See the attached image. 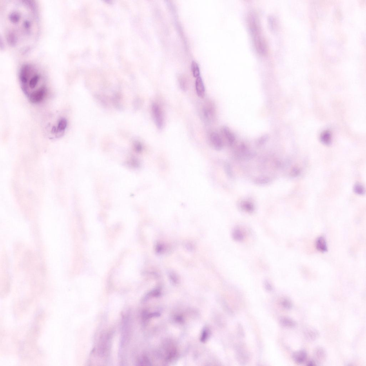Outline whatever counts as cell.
<instances>
[{"label":"cell","mask_w":366,"mask_h":366,"mask_svg":"<svg viewBox=\"0 0 366 366\" xmlns=\"http://www.w3.org/2000/svg\"><path fill=\"white\" fill-rule=\"evenodd\" d=\"M135 147L136 150L138 152H140L141 151L142 147L141 145L139 144V143H138L137 144H136Z\"/></svg>","instance_id":"484cf974"},{"label":"cell","mask_w":366,"mask_h":366,"mask_svg":"<svg viewBox=\"0 0 366 366\" xmlns=\"http://www.w3.org/2000/svg\"><path fill=\"white\" fill-rule=\"evenodd\" d=\"M269 136L268 135L266 134L262 136L257 140L256 145L258 146H261L264 145L267 140L269 139Z\"/></svg>","instance_id":"ffe728a7"},{"label":"cell","mask_w":366,"mask_h":366,"mask_svg":"<svg viewBox=\"0 0 366 366\" xmlns=\"http://www.w3.org/2000/svg\"><path fill=\"white\" fill-rule=\"evenodd\" d=\"M19 79L22 91L32 103L39 104L45 99L48 94L46 79L36 67L23 65L19 71Z\"/></svg>","instance_id":"7a4b0ae2"},{"label":"cell","mask_w":366,"mask_h":366,"mask_svg":"<svg viewBox=\"0 0 366 366\" xmlns=\"http://www.w3.org/2000/svg\"><path fill=\"white\" fill-rule=\"evenodd\" d=\"M240 206L243 210L248 213H252L255 209V207L253 203L246 201L241 203Z\"/></svg>","instance_id":"4fadbf2b"},{"label":"cell","mask_w":366,"mask_h":366,"mask_svg":"<svg viewBox=\"0 0 366 366\" xmlns=\"http://www.w3.org/2000/svg\"><path fill=\"white\" fill-rule=\"evenodd\" d=\"M314 361L312 360H310L307 363V366H315L316 365Z\"/></svg>","instance_id":"f1b7e54d"},{"label":"cell","mask_w":366,"mask_h":366,"mask_svg":"<svg viewBox=\"0 0 366 366\" xmlns=\"http://www.w3.org/2000/svg\"><path fill=\"white\" fill-rule=\"evenodd\" d=\"M202 114L205 121L210 123L214 121L215 116V110L213 102L207 101L205 103L202 108Z\"/></svg>","instance_id":"3957f363"},{"label":"cell","mask_w":366,"mask_h":366,"mask_svg":"<svg viewBox=\"0 0 366 366\" xmlns=\"http://www.w3.org/2000/svg\"><path fill=\"white\" fill-rule=\"evenodd\" d=\"M191 69L194 77H197L200 76V68L197 62L193 61L191 63Z\"/></svg>","instance_id":"ac0fdd59"},{"label":"cell","mask_w":366,"mask_h":366,"mask_svg":"<svg viewBox=\"0 0 366 366\" xmlns=\"http://www.w3.org/2000/svg\"><path fill=\"white\" fill-rule=\"evenodd\" d=\"M131 166L134 167L138 166L139 165V163L135 159H132L131 160L130 162L129 163Z\"/></svg>","instance_id":"d4e9b609"},{"label":"cell","mask_w":366,"mask_h":366,"mask_svg":"<svg viewBox=\"0 0 366 366\" xmlns=\"http://www.w3.org/2000/svg\"><path fill=\"white\" fill-rule=\"evenodd\" d=\"M1 6V24L4 38L10 46L27 50L39 37V14L28 1H6Z\"/></svg>","instance_id":"6da1fadb"},{"label":"cell","mask_w":366,"mask_h":366,"mask_svg":"<svg viewBox=\"0 0 366 366\" xmlns=\"http://www.w3.org/2000/svg\"><path fill=\"white\" fill-rule=\"evenodd\" d=\"M222 131L229 144L231 145H233L235 143V137L228 127L226 126H223L222 128Z\"/></svg>","instance_id":"30bf717a"},{"label":"cell","mask_w":366,"mask_h":366,"mask_svg":"<svg viewBox=\"0 0 366 366\" xmlns=\"http://www.w3.org/2000/svg\"><path fill=\"white\" fill-rule=\"evenodd\" d=\"M320 140L323 144H329L331 141V135L329 131H326L321 134Z\"/></svg>","instance_id":"9a60e30c"},{"label":"cell","mask_w":366,"mask_h":366,"mask_svg":"<svg viewBox=\"0 0 366 366\" xmlns=\"http://www.w3.org/2000/svg\"><path fill=\"white\" fill-rule=\"evenodd\" d=\"M234 239L236 241H242L244 238V234L239 229L236 228L234 230L233 233Z\"/></svg>","instance_id":"e0dca14e"},{"label":"cell","mask_w":366,"mask_h":366,"mask_svg":"<svg viewBox=\"0 0 366 366\" xmlns=\"http://www.w3.org/2000/svg\"><path fill=\"white\" fill-rule=\"evenodd\" d=\"M254 182L255 184L258 185H265L270 182V179L267 177H258L255 178Z\"/></svg>","instance_id":"2e32d148"},{"label":"cell","mask_w":366,"mask_h":366,"mask_svg":"<svg viewBox=\"0 0 366 366\" xmlns=\"http://www.w3.org/2000/svg\"><path fill=\"white\" fill-rule=\"evenodd\" d=\"M281 304L285 309H289L292 307V303L291 300L287 299H284L281 301Z\"/></svg>","instance_id":"44dd1931"},{"label":"cell","mask_w":366,"mask_h":366,"mask_svg":"<svg viewBox=\"0 0 366 366\" xmlns=\"http://www.w3.org/2000/svg\"><path fill=\"white\" fill-rule=\"evenodd\" d=\"M316 247L318 251L324 253L327 251V242L324 238L321 236L318 238L316 240Z\"/></svg>","instance_id":"8fae6325"},{"label":"cell","mask_w":366,"mask_h":366,"mask_svg":"<svg viewBox=\"0 0 366 366\" xmlns=\"http://www.w3.org/2000/svg\"><path fill=\"white\" fill-rule=\"evenodd\" d=\"M307 352L303 350H299L295 352L293 356L294 360L298 364L304 363L307 360Z\"/></svg>","instance_id":"9c48e42d"},{"label":"cell","mask_w":366,"mask_h":366,"mask_svg":"<svg viewBox=\"0 0 366 366\" xmlns=\"http://www.w3.org/2000/svg\"><path fill=\"white\" fill-rule=\"evenodd\" d=\"M265 287L267 291H271L272 289L271 286L267 282L265 283Z\"/></svg>","instance_id":"83f0119b"},{"label":"cell","mask_w":366,"mask_h":366,"mask_svg":"<svg viewBox=\"0 0 366 366\" xmlns=\"http://www.w3.org/2000/svg\"><path fill=\"white\" fill-rule=\"evenodd\" d=\"M68 126V121L66 118L62 117L58 120L57 125L52 128V132L57 135L64 133Z\"/></svg>","instance_id":"8992f818"},{"label":"cell","mask_w":366,"mask_h":366,"mask_svg":"<svg viewBox=\"0 0 366 366\" xmlns=\"http://www.w3.org/2000/svg\"><path fill=\"white\" fill-rule=\"evenodd\" d=\"M314 356L317 362L319 363H323L326 359V352L323 348L318 347L314 350Z\"/></svg>","instance_id":"52a82bcc"},{"label":"cell","mask_w":366,"mask_h":366,"mask_svg":"<svg viewBox=\"0 0 366 366\" xmlns=\"http://www.w3.org/2000/svg\"><path fill=\"white\" fill-rule=\"evenodd\" d=\"M196 93L198 97L204 98L205 95V90L202 79L200 76L197 78L195 82Z\"/></svg>","instance_id":"ba28073f"},{"label":"cell","mask_w":366,"mask_h":366,"mask_svg":"<svg viewBox=\"0 0 366 366\" xmlns=\"http://www.w3.org/2000/svg\"><path fill=\"white\" fill-rule=\"evenodd\" d=\"M354 189L355 192L359 195H363L365 192L364 187L360 184H356L355 185Z\"/></svg>","instance_id":"d6986e66"},{"label":"cell","mask_w":366,"mask_h":366,"mask_svg":"<svg viewBox=\"0 0 366 366\" xmlns=\"http://www.w3.org/2000/svg\"><path fill=\"white\" fill-rule=\"evenodd\" d=\"M280 323L283 327L288 328H294L296 326V323L291 319L287 317H283L280 319Z\"/></svg>","instance_id":"7c38bea8"},{"label":"cell","mask_w":366,"mask_h":366,"mask_svg":"<svg viewBox=\"0 0 366 366\" xmlns=\"http://www.w3.org/2000/svg\"><path fill=\"white\" fill-rule=\"evenodd\" d=\"M224 169L227 175L229 177L232 178L233 177V173L232 171L231 166L229 164L226 163L225 164Z\"/></svg>","instance_id":"7402d4cb"},{"label":"cell","mask_w":366,"mask_h":366,"mask_svg":"<svg viewBox=\"0 0 366 366\" xmlns=\"http://www.w3.org/2000/svg\"><path fill=\"white\" fill-rule=\"evenodd\" d=\"M209 335V331L208 329H205L203 330L202 332L201 341L202 342H205L208 338Z\"/></svg>","instance_id":"603a6c76"},{"label":"cell","mask_w":366,"mask_h":366,"mask_svg":"<svg viewBox=\"0 0 366 366\" xmlns=\"http://www.w3.org/2000/svg\"><path fill=\"white\" fill-rule=\"evenodd\" d=\"M150 363L149 362L148 359H147L146 357H144V358L140 360L139 364L140 365H149V364Z\"/></svg>","instance_id":"cb8c5ba5"},{"label":"cell","mask_w":366,"mask_h":366,"mask_svg":"<svg viewBox=\"0 0 366 366\" xmlns=\"http://www.w3.org/2000/svg\"><path fill=\"white\" fill-rule=\"evenodd\" d=\"M305 336L308 340L313 341L318 337V333L315 330L310 329L305 332Z\"/></svg>","instance_id":"5bb4252c"},{"label":"cell","mask_w":366,"mask_h":366,"mask_svg":"<svg viewBox=\"0 0 366 366\" xmlns=\"http://www.w3.org/2000/svg\"><path fill=\"white\" fill-rule=\"evenodd\" d=\"M152 112L156 126L158 129H162L164 124V118L163 112L159 105L156 103L153 104Z\"/></svg>","instance_id":"277c9868"},{"label":"cell","mask_w":366,"mask_h":366,"mask_svg":"<svg viewBox=\"0 0 366 366\" xmlns=\"http://www.w3.org/2000/svg\"><path fill=\"white\" fill-rule=\"evenodd\" d=\"M299 173V172L297 169H294L291 171V175L293 176H296L298 175Z\"/></svg>","instance_id":"4316f807"},{"label":"cell","mask_w":366,"mask_h":366,"mask_svg":"<svg viewBox=\"0 0 366 366\" xmlns=\"http://www.w3.org/2000/svg\"><path fill=\"white\" fill-rule=\"evenodd\" d=\"M209 140L212 146L218 151L222 149L224 144L222 138L215 132H212L209 135Z\"/></svg>","instance_id":"5b68a950"}]
</instances>
